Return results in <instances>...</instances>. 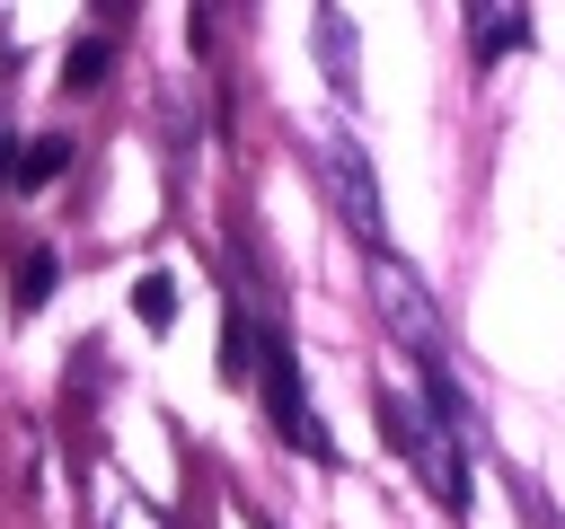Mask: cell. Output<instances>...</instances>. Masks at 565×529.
Segmentation results:
<instances>
[{
	"mask_svg": "<svg viewBox=\"0 0 565 529\" xmlns=\"http://www.w3.org/2000/svg\"><path fill=\"white\" fill-rule=\"evenodd\" d=\"M380 432L415 458V476L433 485V503H468V458H459V414L450 406H424L406 388H380Z\"/></svg>",
	"mask_w": 565,
	"mask_h": 529,
	"instance_id": "6da1fadb",
	"label": "cell"
},
{
	"mask_svg": "<svg viewBox=\"0 0 565 529\" xmlns=\"http://www.w3.org/2000/svg\"><path fill=\"white\" fill-rule=\"evenodd\" d=\"M371 300H380V317L397 326V344H406V353L424 361V379H433V397H441V406H459V397H450V379H441V317H433V300H424V282H415V273H406L397 256H380V264H371Z\"/></svg>",
	"mask_w": 565,
	"mask_h": 529,
	"instance_id": "7a4b0ae2",
	"label": "cell"
},
{
	"mask_svg": "<svg viewBox=\"0 0 565 529\" xmlns=\"http://www.w3.org/2000/svg\"><path fill=\"white\" fill-rule=\"evenodd\" d=\"M318 168H327V185H335V212H344V229L380 247V185H371V168H362L353 132H327V141H318Z\"/></svg>",
	"mask_w": 565,
	"mask_h": 529,
	"instance_id": "3957f363",
	"label": "cell"
},
{
	"mask_svg": "<svg viewBox=\"0 0 565 529\" xmlns=\"http://www.w3.org/2000/svg\"><path fill=\"white\" fill-rule=\"evenodd\" d=\"M265 406H274V432H282L291 450L327 458V432L309 423V397H300V379H291V353H282V344H265Z\"/></svg>",
	"mask_w": 565,
	"mask_h": 529,
	"instance_id": "277c9868",
	"label": "cell"
},
{
	"mask_svg": "<svg viewBox=\"0 0 565 529\" xmlns=\"http://www.w3.org/2000/svg\"><path fill=\"white\" fill-rule=\"evenodd\" d=\"M521 35H530L521 9H468V53H477V62H503Z\"/></svg>",
	"mask_w": 565,
	"mask_h": 529,
	"instance_id": "5b68a950",
	"label": "cell"
},
{
	"mask_svg": "<svg viewBox=\"0 0 565 529\" xmlns=\"http://www.w3.org/2000/svg\"><path fill=\"white\" fill-rule=\"evenodd\" d=\"M344 44H353V26L327 9V18H318V53H335V62H327V71H335V88H353V62H344Z\"/></svg>",
	"mask_w": 565,
	"mask_h": 529,
	"instance_id": "8992f818",
	"label": "cell"
},
{
	"mask_svg": "<svg viewBox=\"0 0 565 529\" xmlns=\"http://www.w3.org/2000/svg\"><path fill=\"white\" fill-rule=\"evenodd\" d=\"M62 79H71V88H97V79H106V44H97V35H88V44H71Z\"/></svg>",
	"mask_w": 565,
	"mask_h": 529,
	"instance_id": "52a82bcc",
	"label": "cell"
},
{
	"mask_svg": "<svg viewBox=\"0 0 565 529\" xmlns=\"http://www.w3.org/2000/svg\"><path fill=\"white\" fill-rule=\"evenodd\" d=\"M62 159H71V141L53 132V141H35V150H26V168H18V176H26V185H44V176H53Z\"/></svg>",
	"mask_w": 565,
	"mask_h": 529,
	"instance_id": "ba28073f",
	"label": "cell"
},
{
	"mask_svg": "<svg viewBox=\"0 0 565 529\" xmlns=\"http://www.w3.org/2000/svg\"><path fill=\"white\" fill-rule=\"evenodd\" d=\"M132 309H141V317H150V326H168V309H177V291H168V282H159V273H150V282H141V291H132Z\"/></svg>",
	"mask_w": 565,
	"mask_h": 529,
	"instance_id": "9c48e42d",
	"label": "cell"
},
{
	"mask_svg": "<svg viewBox=\"0 0 565 529\" xmlns=\"http://www.w3.org/2000/svg\"><path fill=\"white\" fill-rule=\"evenodd\" d=\"M53 291V256H26V282H18V309H35Z\"/></svg>",
	"mask_w": 565,
	"mask_h": 529,
	"instance_id": "30bf717a",
	"label": "cell"
},
{
	"mask_svg": "<svg viewBox=\"0 0 565 529\" xmlns=\"http://www.w3.org/2000/svg\"><path fill=\"white\" fill-rule=\"evenodd\" d=\"M0 176H9V141H0Z\"/></svg>",
	"mask_w": 565,
	"mask_h": 529,
	"instance_id": "8fae6325",
	"label": "cell"
}]
</instances>
